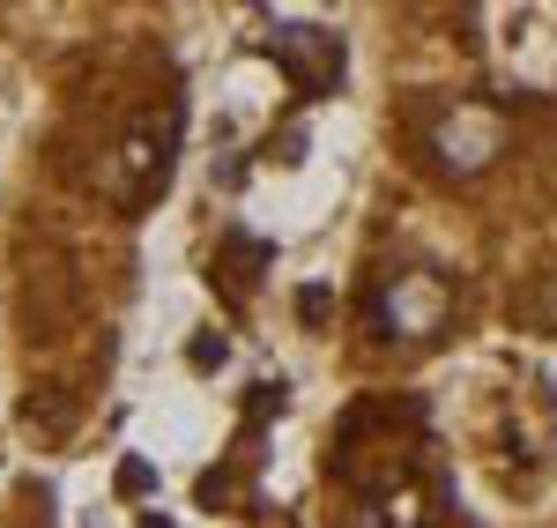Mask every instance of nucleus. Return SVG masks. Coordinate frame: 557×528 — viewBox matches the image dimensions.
Instances as JSON below:
<instances>
[{
	"mask_svg": "<svg viewBox=\"0 0 557 528\" xmlns=\"http://www.w3.org/2000/svg\"><path fill=\"white\" fill-rule=\"evenodd\" d=\"M172 157H178V105H149L104 164V201L112 209H149L172 186Z\"/></svg>",
	"mask_w": 557,
	"mask_h": 528,
	"instance_id": "1",
	"label": "nucleus"
},
{
	"mask_svg": "<svg viewBox=\"0 0 557 528\" xmlns=\"http://www.w3.org/2000/svg\"><path fill=\"white\" fill-rule=\"evenodd\" d=\"M268 52L290 67L298 97H320V89H335V75H343V38H327V30H305V23H283V30L268 38Z\"/></svg>",
	"mask_w": 557,
	"mask_h": 528,
	"instance_id": "2",
	"label": "nucleus"
},
{
	"mask_svg": "<svg viewBox=\"0 0 557 528\" xmlns=\"http://www.w3.org/2000/svg\"><path fill=\"white\" fill-rule=\"evenodd\" d=\"M438 149H446V164H454V172H475V164H483V157L498 149V127H491L483 112H461L454 127L438 134Z\"/></svg>",
	"mask_w": 557,
	"mask_h": 528,
	"instance_id": "3",
	"label": "nucleus"
},
{
	"mask_svg": "<svg viewBox=\"0 0 557 528\" xmlns=\"http://www.w3.org/2000/svg\"><path fill=\"white\" fill-rule=\"evenodd\" d=\"M431 312H438V291H424V283H401V291H386V320H394V328H424Z\"/></svg>",
	"mask_w": 557,
	"mask_h": 528,
	"instance_id": "4",
	"label": "nucleus"
}]
</instances>
